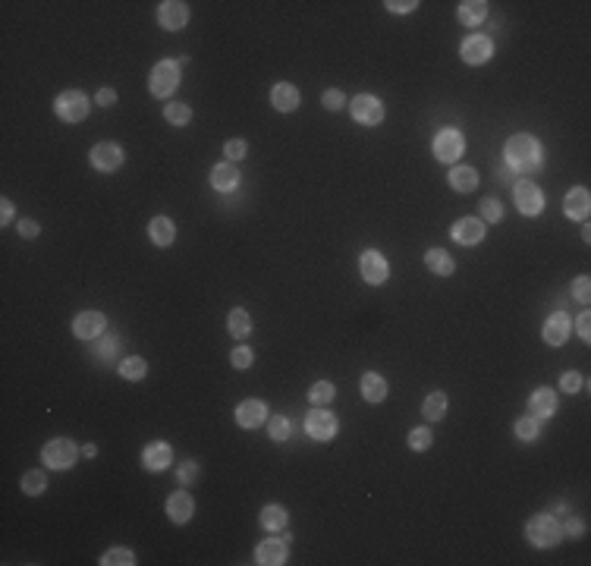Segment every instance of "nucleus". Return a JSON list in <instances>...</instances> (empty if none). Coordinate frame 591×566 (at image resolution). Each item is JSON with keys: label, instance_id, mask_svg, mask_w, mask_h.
<instances>
[{"label": "nucleus", "instance_id": "35", "mask_svg": "<svg viewBox=\"0 0 591 566\" xmlns=\"http://www.w3.org/2000/svg\"><path fill=\"white\" fill-rule=\"evenodd\" d=\"M164 120L173 123V126H186V123L192 120V111H189L186 104H179V101H173V104L164 107Z\"/></svg>", "mask_w": 591, "mask_h": 566}, {"label": "nucleus", "instance_id": "4", "mask_svg": "<svg viewBox=\"0 0 591 566\" xmlns=\"http://www.w3.org/2000/svg\"><path fill=\"white\" fill-rule=\"evenodd\" d=\"M76 456H79V450L70 438H54L41 447V460H45V466H50V469H70L72 462H76Z\"/></svg>", "mask_w": 591, "mask_h": 566}, {"label": "nucleus", "instance_id": "54", "mask_svg": "<svg viewBox=\"0 0 591 566\" xmlns=\"http://www.w3.org/2000/svg\"><path fill=\"white\" fill-rule=\"evenodd\" d=\"M582 528H585V526H582L579 519H569V522H566V532L573 535V538H579V532H582Z\"/></svg>", "mask_w": 591, "mask_h": 566}, {"label": "nucleus", "instance_id": "15", "mask_svg": "<svg viewBox=\"0 0 591 566\" xmlns=\"http://www.w3.org/2000/svg\"><path fill=\"white\" fill-rule=\"evenodd\" d=\"M158 23L164 28H170V32H177L189 23V10L186 4H179V0H164V4L158 6Z\"/></svg>", "mask_w": 591, "mask_h": 566}, {"label": "nucleus", "instance_id": "6", "mask_svg": "<svg viewBox=\"0 0 591 566\" xmlns=\"http://www.w3.org/2000/svg\"><path fill=\"white\" fill-rule=\"evenodd\" d=\"M513 195H516V208H519V214L538 217L544 211V192L535 183H525V179H519L516 189H513Z\"/></svg>", "mask_w": 591, "mask_h": 566}, {"label": "nucleus", "instance_id": "30", "mask_svg": "<svg viewBox=\"0 0 591 566\" xmlns=\"http://www.w3.org/2000/svg\"><path fill=\"white\" fill-rule=\"evenodd\" d=\"M227 328H230V333L236 340H245L252 333V318H249V311L245 309H233L230 311V318H227Z\"/></svg>", "mask_w": 591, "mask_h": 566}, {"label": "nucleus", "instance_id": "17", "mask_svg": "<svg viewBox=\"0 0 591 566\" xmlns=\"http://www.w3.org/2000/svg\"><path fill=\"white\" fill-rule=\"evenodd\" d=\"M236 422L239 428H258L267 422V406L261 400H243L236 406Z\"/></svg>", "mask_w": 591, "mask_h": 566}, {"label": "nucleus", "instance_id": "18", "mask_svg": "<svg viewBox=\"0 0 591 566\" xmlns=\"http://www.w3.org/2000/svg\"><path fill=\"white\" fill-rule=\"evenodd\" d=\"M170 460H173V450H170V444H164V440H155V444H148L142 450V466L148 472L167 469V466H170Z\"/></svg>", "mask_w": 591, "mask_h": 566}, {"label": "nucleus", "instance_id": "24", "mask_svg": "<svg viewBox=\"0 0 591 566\" xmlns=\"http://www.w3.org/2000/svg\"><path fill=\"white\" fill-rule=\"evenodd\" d=\"M236 183H239L236 164H217L214 170H211V186H214L217 192H230V189H236Z\"/></svg>", "mask_w": 591, "mask_h": 566}, {"label": "nucleus", "instance_id": "25", "mask_svg": "<svg viewBox=\"0 0 591 566\" xmlns=\"http://www.w3.org/2000/svg\"><path fill=\"white\" fill-rule=\"evenodd\" d=\"M425 265H428V271H434L437 277H450L453 274V255L450 252H443V249H428V255H425Z\"/></svg>", "mask_w": 591, "mask_h": 566}, {"label": "nucleus", "instance_id": "50", "mask_svg": "<svg viewBox=\"0 0 591 566\" xmlns=\"http://www.w3.org/2000/svg\"><path fill=\"white\" fill-rule=\"evenodd\" d=\"M19 236L35 239V236H38V223H35V221H28V217H26V221H19Z\"/></svg>", "mask_w": 591, "mask_h": 566}, {"label": "nucleus", "instance_id": "45", "mask_svg": "<svg viewBox=\"0 0 591 566\" xmlns=\"http://www.w3.org/2000/svg\"><path fill=\"white\" fill-rule=\"evenodd\" d=\"M177 475H179V484H192V482H195V475H199V466H195V460H192V462H182Z\"/></svg>", "mask_w": 591, "mask_h": 566}, {"label": "nucleus", "instance_id": "46", "mask_svg": "<svg viewBox=\"0 0 591 566\" xmlns=\"http://www.w3.org/2000/svg\"><path fill=\"white\" fill-rule=\"evenodd\" d=\"M343 104H346V98H343V91H337V89L324 91V107H327V111H340Z\"/></svg>", "mask_w": 591, "mask_h": 566}, {"label": "nucleus", "instance_id": "16", "mask_svg": "<svg viewBox=\"0 0 591 566\" xmlns=\"http://www.w3.org/2000/svg\"><path fill=\"white\" fill-rule=\"evenodd\" d=\"M563 211L566 217H573V221H588V211H591V192L585 186H575L573 192L563 199Z\"/></svg>", "mask_w": 591, "mask_h": 566}, {"label": "nucleus", "instance_id": "53", "mask_svg": "<svg viewBox=\"0 0 591 566\" xmlns=\"http://www.w3.org/2000/svg\"><path fill=\"white\" fill-rule=\"evenodd\" d=\"M497 173H500V179H503V183H519V179H516V173H513V167H507V164H503Z\"/></svg>", "mask_w": 591, "mask_h": 566}, {"label": "nucleus", "instance_id": "52", "mask_svg": "<svg viewBox=\"0 0 591 566\" xmlns=\"http://www.w3.org/2000/svg\"><path fill=\"white\" fill-rule=\"evenodd\" d=\"M114 101H116V91H111V89H101V91H98V104H101V107H111Z\"/></svg>", "mask_w": 591, "mask_h": 566}, {"label": "nucleus", "instance_id": "42", "mask_svg": "<svg viewBox=\"0 0 591 566\" xmlns=\"http://www.w3.org/2000/svg\"><path fill=\"white\" fill-rule=\"evenodd\" d=\"M481 214H485V221L497 223L500 217H503V205H500L497 199H485V201H481Z\"/></svg>", "mask_w": 591, "mask_h": 566}, {"label": "nucleus", "instance_id": "8", "mask_svg": "<svg viewBox=\"0 0 591 566\" xmlns=\"http://www.w3.org/2000/svg\"><path fill=\"white\" fill-rule=\"evenodd\" d=\"M463 148H465V142H463V135H459V129H441V133H437V139H434V157L437 161L453 164L456 157L463 155Z\"/></svg>", "mask_w": 591, "mask_h": 566}, {"label": "nucleus", "instance_id": "22", "mask_svg": "<svg viewBox=\"0 0 591 566\" xmlns=\"http://www.w3.org/2000/svg\"><path fill=\"white\" fill-rule=\"evenodd\" d=\"M271 104H274L280 113L296 111V107H299V91H296V85H289V82H277L274 89H271Z\"/></svg>", "mask_w": 591, "mask_h": 566}, {"label": "nucleus", "instance_id": "44", "mask_svg": "<svg viewBox=\"0 0 591 566\" xmlns=\"http://www.w3.org/2000/svg\"><path fill=\"white\" fill-rule=\"evenodd\" d=\"M230 359H233V365H236V368H249L255 355H252V350H249V346H239V350H233V355H230Z\"/></svg>", "mask_w": 591, "mask_h": 566}, {"label": "nucleus", "instance_id": "31", "mask_svg": "<svg viewBox=\"0 0 591 566\" xmlns=\"http://www.w3.org/2000/svg\"><path fill=\"white\" fill-rule=\"evenodd\" d=\"M261 526L267 528V532H283L287 528V510H283L280 504H271L261 510Z\"/></svg>", "mask_w": 591, "mask_h": 566}, {"label": "nucleus", "instance_id": "7", "mask_svg": "<svg viewBox=\"0 0 591 566\" xmlns=\"http://www.w3.org/2000/svg\"><path fill=\"white\" fill-rule=\"evenodd\" d=\"M349 113H353V120L362 123V126H377V123L384 120V104L375 94H359V98H353V104H349Z\"/></svg>", "mask_w": 591, "mask_h": 566}, {"label": "nucleus", "instance_id": "20", "mask_svg": "<svg viewBox=\"0 0 591 566\" xmlns=\"http://www.w3.org/2000/svg\"><path fill=\"white\" fill-rule=\"evenodd\" d=\"M192 513H195V500L186 491H177V494L167 497V516H170V522L182 526V522L192 519Z\"/></svg>", "mask_w": 591, "mask_h": 566}, {"label": "nucleus", "instance_id": "38", "mask_svg": "<svg viewBox=\"0 0 591 566\" xmlns=\"http://www.w3.org/2000/svg\"><path fill=\"white\" fill-rule=\"evenodd\" d=\"M516 438L519 440H535L538 438V418L535 416H522L516 422Z\"/></svg>", "mask_w": 591, "mask_h": 566}, {"label": "nucleus", "instance_id": "29", "mask_svg": "<svg viewBox=\"0 0 591 566\" xmlns=\"http://www.w3.org/2000/svg\"><path fill=\"white\" fill-rule=\"evenodd\" d=\"M450 186H453L456 192H472V189L478 186V173L472 170V167H453V170H450Z\"/></svg>", "mask_w": 591, "mask_h": 566}, {"label": "nucleus", "instance_id": "2", "mask_svg": "<svg viewBox=\"0 0 591 566\" xmlns=\"http://www.w3.org/2000/svg\"><path fill=\"white\" fill-rule=\"evenodd\" d=\"M525 535H529V541L535 544V548H553V544H560V538H563V528H560V522L553 516L538 513V516L529 519Z\"/></svg>", "mask_w": 591, "mask_h": 566}, {"label": "nucleus", "instance_id": "14", "mask_svg": "<svg viewBox=\"0 0 591 566\" xmlns=\"http://www.w3.org/2000/svg\"><path fill=\"white\" fill-rule=\"evenodd\" d=\"M104 324H107V318L101 315V311H82V315H76V321H72V333H76L79 340H98L101 333H104Z\"/></svg>", "mask_w": 591, "mask_h": 566}, {"label": "nucleus", "instance_id": "26", "mask_svg": "<svg viewBox=\"0 0 591 566\" xmlns=\"http://www.w3.org/2000/svg\"><path fill=\"white\" fill-rule=\"evenodd\" d=\"M456 16H459V23H463V26H478L481 19L487 16V4H485V0H463Z\"/></svg>", "mask_w": 591, "mask_h": 566}, {"label": "nucleus", "instance_id": "13", "mask_svg": "<svg viewBox=\"0 0 591 566\" xmlns=\"http://www.w3.org/2000/svg\"><path fill=\"white\" fill-rule=\"evenodd\" d=\"M491 54H494V41L487 38V35H469V38L463 41V60L472 63V67L487 63Z\"/></svg>", "mask_w": 591, "mask_h": 566}, {"label": "nucleus", "instance_id": "37", "mask_svg": "<svg viewBox=\"0 0 591 566\" xmlns=\"http://www.w3.org/2000/svg\"><path fill=\"white\" fill-rule=\"evenodd\" d=\"M309 400L315 403V406H327V403L333 400V384H331V381H318V384H311Z\"/></svg>", "mask_w": 591, "mask_h": 566}, {"label": "nucleus", "instance_id": "9", "mask_svg": "<svg viewBox=\"0 0 591 566\" xmlns=\"http://www.w3.org/2000/svg\"><path fill=\"white\" fill-rule=\"evenodd\" d=\"M359 271H362V277L365 283H371V287H381V283L390 277V267H387V261L381 252H375V249H368V252H362V258H359Z\"/></svg>", "mask_w": 591, "mask_h": 566}, {"label": "nucleus", "instance_id": "21", "mask_svg": "<svg viewBox=\"0 0 591 566\" xmlns=\"http://www.w3.org/2000/svg\"><path fill=\"white\" fill-rule=\"evenodd\" d=\"M255 560L261 566H280L287 563V541L280 538H267L258 544V550H255Z\"/></svg>", "mask_w": 591, "mask_h": 566}, {"label": "nucleus", "instance_id": "10", "mask_svg": "<svg viewBox=\"0 0 591 566\" xmlns=\"http://www.w3.org/2000/svg\"><path fill=\"white\" fill-rule=\"evenodd\" d=\"M305 431L315 440H331L333 434H337V422H333V416L324 406H315V409L309 412V418H305Z\"/></svg>", "mask_w": 591, "mask_h": 566}, {"label": "nucleus", "instance_id": "40", "mask_svg": "<svg viewBox=\"0 0 591 566\" xmlns=\"http://www.w3.org/2000/svg\"><path fill=\"white\" fill-rule=\"evenodd\" d=\"M409 447L412 450H428V447H431V431H428V428H412V431H409Z\"/></svg>", "mask_w": 591, "mask_h": 566}, {"label": "nucleus", "instance_id": "36", "mask_svg": "<svg viewBox=\"0 0 591 566\" xmlns=\"http://www.w3.org/2000/svg\"><path fill=\"white\" fill-rule=\"evenodd\" d=\"M101 563H104V566H133L136 554L129 548H114V550H107V554L101 557Z\"/></svg>", "mask_w": 591, "mask_h": 566}, {"label": "nucleus", "instance_id": "12", "mask_svg": "<svg viewBox=\"0 0 591 566\" xmlns=\"http://www.w3.org/2000/svg\"><path fill=\"white\" fill-rule=\"evenodd\" d=\"M573 333V321H569L566 311H553L544 321V343L547 346H563Z\"/></svg>", "mask_w": 591, "mask_h": 566}, {"label": "nucleus", "instance_id": "41", "mask_svg": "<svg viewBox=\"0 0 591 566\" xmlns=\"http://www.w3.org/2000/svg\"><path fill=\"white\" fill-rule=\"evenodd\" d=\"M245 151H249V145H245L243 139H230L227 145H223V155L230 157V164H233V161H243Z\"/></svg>", "mask_w": 591, "mask_h": 566}, {"label": "nucleus", "instance_id": "51", "mask_svg": "<svg viewBox=\"0 0 591 566\" xmlns=\"http://www.w3.org/2000/svg\"><path fill=\"white\" fill-rule=\"evenodd\" d=\"M13 214H16V208H13V201H10V199H4V201H0V223H4V227H6V223L13 221Z\"/></svg>", "mask_w": 591, "mask_h": 566}, {"label": "nucleus", "instance_id": "11", "mask_svg": "<svg viewBox=\"0 0 591 566\" xmlns=\"http://www.w3.org/2000/svg\"><path fill=\"white\" fill-rule=\"evenodd\" d=\"M120 164H123V148H120V145L101 142V145H94V148H92V167H94V170L114 173V170H120Z\"/></svg>", "mask_w": 591, "mask_h": 566}, {"label": "nucleus", "instance_id": "32", "mask_svg": "<svg viewBox=\"0 0 591 566\" xmlns=\"http://www.w3.org/2000/svg\"><path fill=\"white\" fill-rule=\"evenodd\" d=\"M447 394H441V390H434V394H428V400H425V418L428 422H441L443 416H447Z\"/></svg>", "mask_w": 591, "mask_h": 566}, {"label": "nucleus", "instance_id": "34", "mask_svg": "<svg viewBox=\"0 0 591 566\" xmlns=\"http://www.w3.org/2000/svg\"><path fill=\"white\" fill-rule=\"evenodd\" d=\"M45 488H48V475L41 469H32V472H26V475H23V491L28 497L45 494Z\"/></svg>", "mask_w": 591, "mask_h": 566}, {"label": "nucleus", "instance_id": "55", "mask_svg": "<svg viewBox=\"0 0 591 566\" xmlns=\"http://www.w3.org/2000/svg\"><path fill=\"white\" fill-rule=\"evenodd\" d=\"M82 453H85V456H94V453H98V447H94V444H85V447H82Z\"/></svg>", "mask_w": 591, "mask_h": 566}, {"label": "nucleus", "instance_id": "1", "mask_svg": "<svg viewBox=\"0 0 591 566\" xmlns=\"http://www.w3.org/2000/svg\"><path fill=\"white\" fill-rule=\"evenodd\" d=\"M507 167H513V173H535L544 164V151L531 135H513L503 148Z\"/></svg>", "mask_w": 591, "mask_h": 566}, {"label": "nucleus", "instance_id": "39", "mask_svg": "<svg viewBox=\"0 0 591 566\" xmlns=\"http://www.w3.org/2000/svg\"><path fill=\"white\" fill-rule=\"evenodd\" d=\"M267 434L274 440H287L289 438V422L283 416H271V425H267Z\"/></svg>", "mask_w": 591, "mask_h": 566}, {"label": "nucleus", "instance_id": "19", "mask_svg": "<svg viewBox=\"0 0 591 566\" xmlns=\"http://www.w3.org/2000/svg\"><path fill=\"white\" fill-rule=\"evenodd\" d=\"M453 239L459 245H478L485 239V223L475 221V217H463V221L453 223Z\"/></svg>", "mask_w": 591, "mask_h": 566}, {"label": "nucleus", "instance_id": "5", "mask_svg": "<svg viewBox=\"0 0 591 566\" xmlns=\"http://www.w3.org/2000/svg\"><path fill=\"white\" fill-rule=\"evenodd\" d=\"M54 111H57V117H60V120L79 123V120L89 117V98H85L82 91L70 89V91H63L60 98L54 101Z\"/></svg>", "mask_w": 591, "mask_h": 566}, {"label": "nucleus", "instance_id": "3", "mask_svg": "<svg viewBox=\"0 0 591 566\" xmlns=\"http://www.w3.org/2000/svg\"><path fill=\"white\" fill-rule=\"evenodd\" d=\"M148 89L155 98H170L173 91L179 89V63L177 60H160L155 70H151Z\"/></svg>", "mask_w": 591, "mask_h": 566}, {"label": "nucleus", "instance_id": "27", "mask_svg": "<svg viewBox=\"0 0 591 566\" xmlns=\"http://www.w3.org/2000/svg\"><path fill=\"white\" fill-rule=\"evenodd\" d=\"M362 396H365L368 403H381L384 396H387L384 377H381V374H375V372H365V374H362Z\"/></svg>", "mask_w": 591, "mask_h": 566}, {"label": "nucleus", "instance_id": "47", "mask_svg": "<svg viewBox=\"0 0 591 566\" xmlns=\"http://www.w3.org/2000/svg\"><path fill=\"white\" fill-rule=\"evenodd\" d=\"M415 6H419V0H399V4H397V0H390L387 10H390V13H412Z\"/></svg>", "mask_w": 591, "mask_h": 566}, {"label": "nucleus", "instance_id": "28", "mask_svg": "<svg viewBox=\"0 0 591 566\" xmlns=\"http://www.w3.org/2000/svg\"><path fill=\"white\" fill-rule=\"evenodd\" d=\"M151 239H155V245H170L173 239H177V227H173L170 217H155L148 227Z\"/></svg>", "mask_w": 591, "mask_h": 566}, {"label": "nucleus", "instance_id": "43", "mask_svg": "<svg viewBox=\"0 0 591 566\" xmlns=\"http://www.w3.org/2000/svg\"><path fill=\"white\" fill-rule=\"evenodd\" d=\"M588 277H575V283H573V293H575V299L582 302V306H588L591 302V287H588Z\"/></svg>", "mask_w": 591, "mask_h": 566}, {"label": "nucleus", "instance_id": "23", "mask_svg": "<svg viewBox=\"0 0 591 566\" xmlns=\"http://www.w3.org/2000/svg\"><path fill=\"white\" fill-rule=\"evenodd\" d=\"M529 409H531V416H535V418H551L553 409H557V394H553V390H547V387L535 390V394H531V400H529Z\"/></svg>", "mask_w": 591, "mask_h": 566}, {"label": "nucleus", "instance_id": "33", "mask_svg": "<svg viewBox=\"0 0 591 566\" xmlns=\"http://www.w3.org/2000/svg\"><path fill=\"white\" fill-rule=\"evenodd\" d=\"M120 374L126 377V381H142V377L148 374V362H145L142 355H129V359L120 362Z\"/></svg>", "mask_w": 591, "mask_h": 566}, {"label": "nucleus", "instance_id": "48", "mask_svg": "<svg viewBox=\"0 0 591 566\" xmlns=\"http://www.w3.org/2000/svg\"><path fill=\"white\" fill-rule=\"evenodd\" d=\"M575 331H579L582 340H591V315H588V311H582V318L575 321Z\"/></svg>", "mask_w": 591, "mask_h": 566}, {"label": "nucleus", "instance_id": "49", "mask_svg": "<svg viewBox=\"0 0 591 566\" xmlns=\"http://www.w3.org/2000/svg\"><path fill=\"white\" fill-rule=\"evenodd\" d=\"M560 384H563V390H569V394H573V390L582 387V377L575 374V372H566L563 377H560Z\"/></svg>", "mask_w": 591, "mask_h": 566}]
</instances>
